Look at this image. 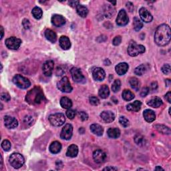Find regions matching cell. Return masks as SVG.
<instances>
[{
  "label": "cell",
  "instance_id": "36",
  "mask_svg": "<svg viewBox=\"0 0 171 171\" xmlns=\"http://www.w3.org/2000/svg\"><path fill=\"white\" fill-rule=\"evenodd\" d=\"M115 13V9L110 6H106L104 7V13L106 17H111Z\"/></svg>",
  "mask_w": 171,
  "mask_h": 171
},
{
  "label": "cell",
  "instance_id": "8",
  "mask_svg": "<svg viewBox=\"0 0 171 171\" xmlns=\"http://www.w3.org/2000/svg\"><path fill=\"white\" fill-rule=\"evenodd\" d=\"M70 73H71L73 80L75 82L79 84H84L86 82L85 77L79 68L74 67L70 70Z\"/></svg>",
  "mask_w": 171,
  "mask_h": 171
},
{
  "label": "cell",
  "instance_id": "46",
  "mask_svg": "<svg viewBox=\"0 0 171 171\" xmlns=\"http://www.w3.org/2000/svg\"><path fill=\"white\" fill-rule=\"evenodd\" d=\"M121 42H122L121 36H118L115 37V38H114V40L112 41V44H113L114 46H116L120 45Z\"/></svg>",
  "mask_w": 171,
  "mask_h": 171
},
{
  "label": "cell",
  "instance_id": "28",
  "mask_svg": "<svg viewBox=\"0 0 171 171\" xmlns=\"http://www.w3.org/2000/svg\"><path fill=\"white\" fill-rule=\"evenodd\" d=\"M147 104L152 108H158L163 104L162 100L158 97H154L148 102Z\"/></svg>",
  "mask_w": 171,
  "mask_h": 171
},
{
  "label": "cell",
  "instance_id": "16",
  "mask_svg": "<svg viewBox=\"0 0 171 171\" xmlns=\"http://www.w3.org/2000/svg\"><path fill=\"white\" fill-rule=\"evenodd\" d=\"M4 122L6 127L9 129L15 128L18 126V121L16 118L10 116H6L4 117Z\"/></svg>",
  "mask_w": 171,
  "mask_h": 171
},
{
  "label": "cell",
  "instance_id": "41",
  "mask_svg": "<svg viewBox=\"0 0 171 171\" xmlns=\"http://www.w3.org/2000/svg\"><path fill=\"white\" fill-rule=\"evenodd\" d=\"M2 147L5 151H9L12 147V144L9 140H4L2 142Z\"/></svg>",
  "mask_w": 171,
  "mask_h": 171
},
{
  "label": "cell",
  "instance_id": "1",
  "mask_svg": "<svg viewBox=\"0 0 171 171\" xmlns=\"http://www.w3.org/2000/svg\"><path fill=\"white\" fill-rule=\"evenodd\" d=\"M170 40V28L167 24H162L156 29L154 42L159 46L167 45Z\"/></svg>",
  "mask_w": 171,
  "mask_h": 171
},
{
  "label": "cell",
  "instance_id": "18",
  "mask_svg": "<svg viewBox=\"0 0 171 171\" xmlns=\"http://www.w3.org/2000/svg\"><path fill=\"white\" fill-rule=\"evenodd\" d=\"M100 117L102 118V120L104 121L106 123H111L115 119V115L114 114L109 110L103 111V112L100 114Z\"/></svg>",
  "mask_w": 171,
  "mask_h": 171
},
{
  "label": "cell",
  "instance_id": "42",
  "mask_svg": "<svg viewBox=\"0 0 171 171\" xmlns=\"http://www.w3.org/2000/svg\"><path fill=\"white\" fill-rule=\"evenodd\" d=\"M119 122H120V124L123 126V127H128L129 126V120L124 116H121L119 118Z\"/></svg>",
  "mask_w": 171,
  "mask_h": 171
},
{
  "label": "cell",
  "instance_id": "44",
  "mask_svg": "<svg viewBox=\"0 0 171 171\" xmlns=\"http://www.w3.org/2000/svg\"><path fill=\"white\" fill-rule=\"evenodd\" d=\"M66 116L69 119H71V120H72V119L76 116V112L73 110L68 109L66 111Z\"/></svg>",
  "mask_w": 171,
  "mask_h": 171
},
{
  "label": "cell",
  "instance_id": "35",
  "mask_svg": "<svg viewBox=\"0 0 171 171\" xmlns=\"http://www.w3.org/2000/svg\"><path fill=\"white\" fill-rule=\"evenodd\" d=\"M122 98H123L126 101H131V100H133L135 98V94L133 93L130 91L129 90H124L123 92H122Z\"/></svg>",
  "mask_w": 171,
  "mask_h": 171
},
{
  "label": "cell",
  "instance_id": "56",
  "mask_svg": "<svg viewBox=\"0 0 171 171\" xmlns=\"http://www.w3.org/2000/svg\"><path fill=\"white\" fill-rule=\"evenodd\" d=\"M151 88H152V89L153 90H156V89H157V88H158V84H157V82H153V83H152L151 84Z\"/></svg>",
  "mask_w": 171,
  "mask_h": 171
},
{
  "label": "cell",
  "instance_id": "9",
  "mask_svg": "<svg viewBox=\"0 0 171 171\" xmlns=\"http://www.w3.org/2000/svg\"><path fill=\"white\" fill-rule=\"evenodd\" d=\"M21 40L16 37H11L6 40V46L10 50H16L21 46Z\"/></svg>",
  "mask_w": 171,
  "mask_h": 171
},
{
  "label": "cell",
  "instance_id": "47",
  "mask_svg": "<svg viewBox=\"0 0 171 171\" xmlns=\"http://www.w3.org/2000/svg\"><path fill=\"white\" fill-rule=\"evenodd\" d=\"M78 116L82 121H86L88 119V115L84 112H80L78 113Z\"/></svg>",
  "mask_w": 171,
  "mask_h": 171
},
{
  "label": "cell",
  "instance_id": "10",
  "mask_svg": "<svg viewBox=\"0 0 171 171\" xmlns=\"http://www.w3.org/2000/svg\"><path fill=\"white\" fill-rule=\"evenodd\" d=\"M73 134V127L71 124H67L62 128L60 134L61 139L63 140H69L71 139Z\"/></svg>",
  "mask_w": 171,
  "mask_h": 171
},
{
  "label": "cell",
  "instance_id": "15",
  "mask_svg": "<svg viewBox=\"0 0 171 171\" xmlns=\"http://www.w3.org/2000/svg\"><path fill=\"white\" fill-rule=\"evenodd\" d=\"M92 76L96 81H102L106 77V73L102 68H96L92 71Z\"/></svg>",
  "mask_w": 171,
  "mask_h": 171
},
{
  "label": "cell",
  "instance_id": "3",
  "mask_svg": "<svg viewBox=\"0 0 171 171\" xmlns=\"http://www.w3.org/2000/svg\"><path fill=\"white\" fill-rule=\"evenodd\" d=\"M10 163L15 169H20L24 165V157L20 153H13L10 157Z\"/></svg>",
  "mask_w": 171,
  "mask_h": 171
},
{
  "label": "cell",
  "instance_id": "60",
  "mask_svg": "<svg viewBox=\"0 0 171 171\" xmlns=\"http://www.w3.org/2000/svg\"><path fill=\"white\" fill-rule=\"evenodd\" d=\"M155 170H164V169H163L162 168H161V166H157V167H156V168H155Z\"/></svg>",
  "mask_w": 171,
  "mask_h": 171
},
{
  "label": "cell",
  "instance_id": "26",
  "mask_svg": "<svg viewBox=\"0 0 171 171\" xmlns=\"http://www.w3.org/2000/svg\"><path fill=\"white\" fill-rule=\"evenodd\" d=\"M90 131L91 132L96 135V136H100L103 135L104 129L101 126L98 124H93L90 126Z\"/></svg>",
  "mask_w": 171,
  "mask_h": 171
},
{
  "label": "cell",
  "instance_id": "17",
  "mask_svg": "<svg viewBox=\"0 0 171 171\" xmlns=\"http://www.w3.org/2000/svg\"><path fill=\"white\" fill-rule=\"evenodd\" d=\"M51 23L55 27H62L66 24V19L61 15L55 14L51 17Z\"/></svg>",
  "mask_w": 171,
  "mask_h": 171
},
{
  "label": "cell",
  "instance_id": "34",
  "mask_svg": "<svg viewBox=\"0 0 171 171\" xmlns=\"http://www.w3.org/2000/svg\"><path fill=\"white\" fill-rule=\"evenodd\" d=\"M129 83H130V85H131V88L132 89H134V90H136V91H139V90L140 83L139 80L137 79L136 78H135V77L131 78L130 79Z\"/></svg>",
  "mask_w": 171,
  "mask_h": 171
},
{
  "label": "cell",
  "instance_id": "13",
  "mask_svg": "<svg viewBox=\"0 0 171 171\" xmlns=\"http://www.w3.org/2000/svg\"><path fill=\"white\" fill-rule=\"evenodd\" d=\"M139 15L141 20L145 23H149L153 20V17H152V14L145 7H141L139 10Z\"/></svg>",
  "mask_w": 171,
  "mask_h": 171
},
{
  "label": "cell",
  "instance_id": "33",
  "mask_svg": "<svg viewBox=\"0 0 171 171\" xmlns=\"http://www.w3.org/2000/svg\"><path fill=\"white\" fill-rule=\"evenodd\" d=\"M154 128L157 129L159 132L163 134V135H169L170 134V129L168 126H166L162 124H157L154 126Z\"/></svg>",
  "mask_w": 171,
  "mask_h": 171
},
{
  "label": "cell",
  "instance_id": "59",
  "mask_svg": "<svg viewBox=\"0 0 171 171\" xmlns=\"http://www.w3.org/2000/svg\"><path fill=\"white\" fill-rule=\"evenodd\" d=\"M165 82H166V86H170V80L169 79H167V80H166Z\"/></svg>",
  "mask_w": 171,
  "mask_h": 171
},
{
  "label": "cell",
  "instance_id": "22",
  "mask_svg": "<svg viewBox=\"0 0 171 171\" xmlns=\"http://www.w3.org/2000/svg\"><path fill=\"white\" fill-rule=\"evenodd\" d=\"M143 116L145 120L148 122H152L155 120L156 114L153 110L150 109H146L144 111Z\"/></svg>",
  "mask_w": 171,
  "mask_h": 171
},
{
  "label": "cell",
  "instance_id": "52",
  "mask_svg": "<svg viewBox=\"0 0 171 171\" xmlns=\"http://www.w3.org/2000/svg\"><path fill=\"white\" fill-rule=\"evenodd\" d=\"M69 5L72 7H76L78 6L79 5V2L78 1H70Z\"/></svg>",
  "mask_w": 171,
  "mask_h": 171
},
{
  "label": "cell",
  "instance_id": "38",
  "mask_svg": "<svg viewBox=\"0 0 171 171\" xmlns=\"http://www.w3.org/2000/svg\"><path fill=\"white\" fill-rule=\"evenodd\" d=\"M32 13L33 15V16L36 18V20H40L42 18L43 12L41 8H40L39 7H35L32 11Z\"/></svg>",
  "mask_w": 171,
  "mask_h": 171
},
{
  "label": "cell",
  "instance_id": "2",
  "mask_svg": "<svg viewBox=\"0 0 171 171\" xmlns=\"http://www.w3.org/2000/svg\"><path fill=\"white\" fill-rule=\"evenodd\" d=\"M45 99L43 90L40 87H34L29 90L25 96L26 102L31 105H38Z\"/></svg>",
  "mask_w": 171,
  "mask_h": 171
},
{
  "label": "cell",
  "instance_id": "24",
  "mask_svg": "<svg viewBox=\"0 0 171 171\" xmlns=\"http://www.w3.org/2000/svg\"><path fill=\"white\" fill-rule=\"evenodd\" d=\"M45 36L46 39L51 43H55L57 40V35L55 32L50 29H47L45 31Z\"/></svg>",
  "mask_w": 171,
  "mask_h": 171
},
{
  "label": "cell",
  "instance_id": "12",
  "mask_svg": "<svg viewBox=\"0 0 171 171\" xmlns=\"http://www.w3.org/2000/svg\"><path fill=\"white\" fill-rule=\"evenodd\" d=\"M93 158L96 163L101 164V163L105 162L106 159V154L103 150L98 149L95 150L93 153Z\"/></svg>",
  "mask_w": 171,
  "mask_h": 171
},
{
  "label": "cell",
  "instance_id": "49",
  "mask_svg": "<svg viewBox=\"0 0 171 171\" xmlns=\"http://www.w3.org/2000/svg\"><path fill=\"white\" fill-rule=\"evenodd\" d=\"M148 93H149V88L147 87H144L142 89V90L140 92V96L142 97H145V96H147Z\"/></svg>",
  "mask_w": 171,
  "mask_h": 171
},
{
  "label": "cell",
  "instance_id": "32",
  "mask_svg": "<svg viewBox=\"0 0 171 171\" xmlns=\"http://www.w3.org/2000/svg\"><path fill=\"white\" fill-rule=\"evenodd\" d=\"M148 66L146 64H141L139 66H137L135 70V74L138 76H142L147 72L148 70Z\"/></svg>",
  "mask_w": 171,
  "mask_h": 171
},
{
  "label": "cell",
  "instance_id": "23",
  "mask_svg": "<svg viewBox=\"0 0 171 171\" xmlns=\"http://www.w3.org/2000/svg\"><path fill=\"white\" fill-rule=\"evenodd\" d=\"M78 154V147L76 144L70 145L66 152L67 157L74 158L76 157Z\"/></svg>",
  "mask_w": 171,
  "mask_h": 171
},
{
  "label": "cell",
  "instance_id": "29",
  "mask_svg": "<svg viewBox=\"0 0 171 171\" xmlns=\"http://www.w3.org/2000/svg\"><path fill=\"white\" fill-rule=\"evenodd\" d=\"M107 134L111 139H118L120 136V131L116 128H110L108 130Z\"/></svg>",
  "mask_w": 171,
  "mask_h": 171
},
{
  "label": "cell",
  "instance_id": "5",
  "mask_svg": "<svg viewBox=\"0 0 171 171\" xmlns=\"http://www.w3.org/2000/svg\"><path fill=\"white\" fill-rule=\"evenodd\" d=\"M128 54L132 57H135L137 55L143 54L145 51V48L142 45H139L136 42L130 43L128 47Z\"/></svg>",
  "mask_w": 171,
  "mask_h": 171
},
{
  "label": "cell",
  "instance_id": "50",
  "mask_svg": "<svg viewBox=\"0 0 171 171\" xmlns=\"http://www.w3.org/2000/svg\"><path fill=\"white\" fill-rule=\"evenodd\" d=\"M22 24H23V26L24 27L25 29H28L30 28V22L27 19H24L22 22Z\"/></svg>",
  "mask_w": 171,
  "mask_h": 171
},
{
  "label": "cell",
  "instance_id": "11",
  "mask_svg": "<svg viewBox=\"0 0 171 171\" xmlns=\"http://www.w3.org/2000/svg\"><path fill=\"white\" fill-rule=\"evenodd\" d=\"M129 21V18L127 16L126 11L124 10H121L118 12V16L116 18V24L120 26H124L127 25Z\"/></svg>",
  "mask_w": 171,
  "mask_h": 171
},
{
  "label": "cell",
  "instance_id": "6",
  "mask_svg": "<svg viewBox=\"0 0 171 171\" xmlns=\"http://www.w3.org/2000/svg\"><path fill=\"white\" fill-rule=\"evenodd\" d=\"M49 121L51 124L54 126H61L66 122V117L64 114L62 113H56L51 114L49 116Z\"/></svg>",
  "mask_w": 171,
  "mask_h": 171
},
{
  "label": "cell",
  "instance_id": "48",
  "mask_svg": "<svg viewBox=\"0 0 171 171\" xmlns=\"http://www.w3.org/2000/svg\"><path fill=\"white\" fill-rule=\"evenodd\" d=\"M10 99H11V98H10V96L9 95V94H7V93H2L1 95L2 100H3V101H5V102H9Z\"/></svg>",
  "mask_w": 171,
  "mask_h": 171
},
{
  "label": "cell",
  "instance_id": "51",
  "mask_svg": "<svg viewBox=\"0 0 171 171\" xmlns=\"http://www.w3.org/2000/svg\"><path fill=\"white\" fill-rule=\"evenodd\" d=\"M24 122H25V123H26V124H29H29H30V125H31V124H33V118H32V116H27L24 119Z\"/></svg>",
  "mask_w": 171,
  "mask_h": 171
},
{
  "label": "cell",
  "instance_id": "54",
  "mask_svg": "<svg viewBox=\"0 0 171 171\" xmlns=\"http://www.w3.org/2000/svg\"><path fill=\"white\" fill-rule=\"evenodd\" d=\"M165 98L169 103L171 102V92H167V94L165 95Z\"/></svg>",
  "mask_w": 171,
  "mask_h": 171
},
{
  "label": "cell",
  "instance_id": "7",
  "mask_svg": "<svg viewBox=\"0 0 171 171\" xmlns=\"http://www.w3.org/2000/svg\"><path fill=\"white\" fill-rule=\"evenodd\" d=\"M57 87L59 90L62 92L70 93L72 91V87L68 80V77L62 78L61 80H59L57 84Z\"/></svg>",
  "mask_w": 171,
  "mask_h": 171
},
{
  "label": "cell",
  "instance_id": "25",
  "mask_svg": "<svg viewBox=\"0 0 171 171\" xmlns=\"http://www.w3.org/2000/svg\"><path fill=\"white\" fill-rule=\"evenodd\" d=\"M62 144L58 141H54L50 144L49 150L51 153L52 154H58L61 151Z\"/></svg>",
  "mask_w": 171,
  "mask_h": 171
},
{
  "label": "cell",
  "instance_id": "14",
  "mask_svg": "<svg viewBox=\"0 0 171 171\" xmlns=\"http://www.w3.org/2000/svg\"><path fill=\"white\" fill-rule=\"evenodd\" d=\"M54 63L52 60H48L44 63L43 65V73L46 76H51L53 73Z\"/></svg>",
  "mask_w": 171,
  "mask_h": 171
},
{
  "label": "cell",
  "instance_id": "39",
  "mask_svg": "<svg viewBox=\"0 0 171 171\" xmlns=\"http://www.w3.org/2000/svg\"><path fill=\"white\" fill-rule=\"evenodd\" d=\"M120 88H121L120 81L119 80H116L114 82V83L112 84V90L113 91V92L116 93L120 90Z\"/></svg>",
  "mask_w": 171,
  "mask_h": 171
},
{
  "label": "cell",
  "instance_id": "62",
  "mask_svg": "<svg viewBox=\"0 0 171 171\" xmlns=\"http://www.w3.org/2000/svg\"><path fill=\"white\" fill-rule=\"evenodd\" d=\"M110 3H112V5H114V6H115V5H116V2H110Z\"/></svg>",
  "mask_w": 171,
  "mask_h": 171
},
{
  "label": "cell",
  "instance_id": "31",
  "mask_svg": "<svg viewBox=\"0 0 171 171\" xmlns=\"http://www.w3.org/2000/svg\"><path fill=\"white\" fill-rule=\"evenodd\" d=\"M76 12L80 17H86L88 16V10L87 7H85L84 6L79 4L76 7Z\"/></svg>",
  "mask_w": 171,
  "mask_h": 171
},
{
  "label": "cell",
  "instance_id": "55",
  "mask_svg": "<svg viewBox=\"0 0 171 171\" xmlns=\"http://www.w3.org/2000/svg\"><path fill=\"white\" fill-rule=\"evenodd\" d=\"M117 170L118 169L116 168H114V167L112 166H108L103 169V170Z\"/></svg>",
  "mask_w": 171,
  "mask_h": 171
},
{
  "label": "cell",
  "instance_id": "45",
  "mask_svg": "<svg viewBox=\"0 0 171 171\" xmlns=\"http://www.w3.org/2000/svg\"><path fill=\"white\" fill-rule=\"evenodd\" d=\"M162 72L166 75L170 73V64H165L162 68Z\"/></svg>",
  "mask_w": 171,
  "mask_h": 171
},
{
  "label": "cell",
  "instance_id": "37",
  "mask_svg": "<svg viewBox=\"0 0 171 171\" xmlns=\"http://www.w3.org/2000/svg\"><path fill=\"white\" fill-rule=\"evenodd\" d=\"M133 25H134V29H135V30L136 32H139L142 28L143 24L142 21H141L139 18L135 17L134 18V20H133Z\"/></svg>",
  "mask_w": 171,
  "mask_h": 171
},
{
  "label": "cell",
  "instance_id": "30",
  "mask_svg": "<svg viewBox=\"0 0 171 171\" xmlns=\"http://www.w3.org/2000/svg\"><path fill=\"white\" fill-rule=\"evenodd\" d=\"M60 105L64 109H70L72 106V100L68 97H62L60 100Z\"/></svg>",
  "mask_w": 171,
  "mask_h": 171
},
{
  "label": "cell",
  "instance_id": "21",
  "mask_svg": "<svg viewBox=\"0 0 171 171\" xmlns=\"http://www.w3.org/2000/svg\"><path fill=\"white\" fill-rule=\"evenodd\" d=\"M59 46L62 48L63 50H69L70 47H71V43H70V39L67 36H62L60 37L59 40Z\"/></svg>",
  "mask_w": 171,
  "mask_h": 171
},
{
  "label": "cell",
  "instance_id": "19",
  "mask_svg": "<svg viewBox=\"0 0 171 171\" xmlns=\"http://www.w3.org/2000/svg\"><path fill=\"white\" fill-rule=\"evenodd\" d=\"M128 64L126 62H122L115 66V70L116 72L120 76L124 75L127 72L128 70Z\"/></svg>",
  "mask_w": 171,
  "mask_h": 171
},
{
  "label": "cell",
  "instance_id": "27",
  "mask_svg": "<svg viewBox=\"0 0 171 171\" xmlns=\"http://www.w3.org/2000/svg\"><path fill=\"white\" fill-rule=\"evenodd\" d=\"M98 95L100 96V97L102 99H106L110 95V90L109 88L108 87V86H102L98 91Z\"/></svg>",
  "mask_w": 171,
  "mask_h": 171
},
{
  "label": "cell",
  "instance_id": "40",
  "mask_svg": "<svg viewBox=\"0 0 171 171\" xmlns=\"http://www.w3.org/2000/svg\"><path fill=\"white\" fill-rule=\"evenodd\" d=\"M135 142L139 146H142L145 144V139L142 136L136 135L135 137Z\"/></svg>",
  "mask_w": 171,
  "mask_h": 171
},
{
  "label": "cell",
  "instance_id": "20",
  "mask_svg": "<svg viewBox=\"0 0 171 171\" xmlns=\"http://www.w3.org/2000/svg\"><path fill=\"white\" fill-rule=\"evenodd\" d=\"M142 106V102L139 100H136L132 103L128 104L126 106V110L129 112H139Z\"/></svg>",
  "mask_w": 171,
  "mask_h": 171
},
{
  "label": "cell",
  "instance_id": "61",
  "mask_svg": "<svg viewBox=\"0 0 171 171\" xmlns=\"http://www.w3.org/2000/svg\"><path fill=\"white\" fill-rule=\"evenodd\" d=\"M79 131H80V132L81 134H84V128H81L79 130Z\"/></svg>",
  "mask_w": 171,
  "mask_h": 171
},
{
  "label": "cell",
  "instance_id": "4",
  "mask_svg": "<svg viewBox=\"0 0 171 171\" xmlns=\"http://www.w3.org/2000/svg\"><path fill=\"white\" fill-rule=\"evenodd\" d=\"M13 82L21 89H27L31 86L30 81L27 78L21 76L20 74H17L13 77Z\"/></svg>",
  "mask_w": 171,
  "mask_h": 171
},
{
  "label": "cell",
  "instance_id": "43",
  "mask_svg": "<svg viewBox=\"0 0 171 171\" xmlns=\"http://www.w3.org/2000/svg\"><path fill=\"white\" fill-rule=\"evenodd\" d=\"M89 100H90V103L93 106H98L100 104L99 99L95 96H91Z\"/></svg>",
  "mask_w": 171,
  "mask_h": 171
},
{
  "label": "cell",
  "instance_id": "53",
  "mask_svg": "<svg viewBox=\"0 0 171 171\" xmlns=\"http://www.w3.org/2000/svg\"><path fill=\"white\" fill-rule=\"evenodd\" d=\"M126 7H127V8L128 9V10L130 11V12H133L134 6H133V4H132L131 2H128L127 3H126Z\"/></svg>",
  "mask_w": 171,
  "mask_h": 171
},
{
  "label": "cell",
  "instance_id": "57",
  "mask_svg": "<svg viewBox=\"0 0 171 171\" xmlns=\"http://www.w3.org/2000/svg\"><path fill=\"white\" fill-rule=\"evenodd\" d=\"M60 72H64L63 70L61 69V68H57V70H56V74H57V76H62V74L60 73Z\"/></svg>",
  "mask_w": 171,
  "mask_h": 171
},
{
  "label": "cell",
  "instance_id": "58",
  "mask_svg": "<svg viewBox=\"0 0 171 171\" xmlns=\"http://www.w3.org/2000/svg\"><path fill=\"white\" fill-rule=\"evenodd\" d=\"M1 33H2V36H1V40L3 38V35H4V30H3V28L2 26H1Z\"/></svg>",
  "mask_w": 171,
  "mask_h": 171
}]
</instances>
